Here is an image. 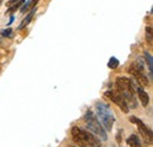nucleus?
I'll list each match as a JSON object with an SVG mask.
<instances>
[{"instance_id": "obj_13", "label": "nucleus", "mask_w": 153, "mask_h": 147, "mask_svg": "<svg viewBox=\"0 0 153 147\" xmlns=\"http://www.w3.org/2000/svg\"><path fill=\"white\" fill-rule=\"evenodd\" d=\"M107 66H108L110 68L114 70V68H117V67L119 66V60H118L115 56H112V58H110V60H108V62H107Z\"/></svg>"}, {"instance_id": "obj_4", "label": "nucleus", "mask_w": 153, "mask_h": 147, "mask_svg": "<svg viewBox=\"0 0 153 147\" xmlns=\"http://www.w3.org/2000/svg\"><path fill=\"white\" fill-rule=\"evenodd\" d=\"M84 119H85L86 127L90 129V132H91V133L96 134L97 137H99V138H100V140H102V141L107 140L106 131H105V128L102 127V125L100 124V121L98 120V118H97L96 115H94L91 111H87V112L85 113Z\"/></svg>"}, {"instance_id": "obj_11", "label": "nucleus", "mask_w": 153, "mask_h": 147, "mask_svg": "<svg viewBox=\"0 0 153 147\" xmlns=\"http://www.w3.org/2000/svg\"><path fill=\"white\" fill-rule=\"evenodd\" d=\"M38 1L39 0H28V1H26V4L21 7V13H25V12H27L30 8L32 10V8H34V6L38 4Z\"/></svg>"}, {"instance_id": "obj_9", "label": "nucleus", "mask_w": 153, "mask_h": 147, "mask_svg": "<svg viewBox=\"0 0 153 147\" xmlns=\"http://www.w3.org/2000/svg\"><path fill=\"white\" fill-rule=\"evenodd\" d=\"M36 11H37V8H32L31 10V12L27 14V17L24 19L22 21H21V24L19 25V30H21V28H24V27H26L30 22H31V20H32V18L34 17V14H36Z\"/></svg>"}, {"instance_id": "obj_15", "label": "nucleus", "mask_w": 153, "mask_h": 147, "mask_svg": "<svg viewBox=\"0 0 153 147\" xmlns=\"http://www.w3.org/2000/svg\"><path fill=\"white\" fill-rule=\"evenodd\" d=\"M1 36L6 38L11 37V36H12V30H11V28H5V30H2V31H1Z\"/></svg>"}, {"instance_id": "obj_19", "label": "nucleus", "mask_w": 153, "mask_h": 147, "mask_svg": "<svg viewBox=\"0 0 153 147\" xmlns=\"http://www.w3.org/2000/svg\"><path fill=\"white\" fill-rule=\"evenodd\" d=\"M67 147H76V146H67Z\"/></svg>"}, {"instance_id": "obj_12", "label": "nucleus", "mask_w": 153, "mask_h": 147, "mask_svg": "<svg viewBox=\"0 0 153 147\" xmlns=\"http://www.w3.org/2000/svg\"><path fill=\"white\" fill-rule=\"evenodd\" d=\"M144 56H145V60H146V62H147V66H149V70H150V78H152V70H153L152 55L150 54L149 52H145V53H144Z\"/></svg>"}, {"instance_id": "obj_7", "label": "nucleus", "mask_w": 153, "mask_h": 147, "mask_svg": "<svg viewBox=\"0 0 153 147\" xmlns=\"http://www.w3.org/2000/svg\"><path fill=\"white\" fill-rule=\"evenodd\" d=\"M128 72H130V73L132 74L134 78H135V80L138 81V85H139L140 87H147V86H149L150 81H149L147 76L143 73V72H139V71L134 70L133 67H130Z\"/></svg>"}, {"instance_id": "obj_5", "label": "nucleus", "mask_w": 153, "mask_h": 147, "mask_svg": "<svg viewBox=\"0 0 153 147\" xmlns=\"http://www.w3.org/2000/svg\"><path fill=\"white\" fill-rule=\"evenodd\" d=\"M105 95H106L108 99H111L115 105H118L124 113H128L130 108H128V106H127L125 99L123 98V95L120 94L119 91H106V92H105Z\"/></svg>"}, {"instance_id": "obj_18", "label": "nucleus", "mask_w": 153, "mask_h": 147, "mask_svg": "<svg viewBox=\"0 0 153 147\" xmlns=\"http://www.w3.org/2000/svg\"><path fill=\"white\" fill-rule=\"evenodd\" d=\"M1 2H2V0H0V5H1Z\"/></svg>"}, {"instance_id": "obj_16", "label": "nucleus", "mask_w": 153, "mask_h": 147, "mask_svg": "<svg viewBox=\"0 0 153 147\" xmlns=\"http://www.w3.org/2000/svg\"><path fill=\"white\" fill-rule=\"evenodd\" d=\"M18 1H19V0H10L7 5H8V6H12L13 4H16V2H18Z\"/></svg>"}, {"instance_id": "obj_17", "label": "nucleus", "mask_w": 153, "mask_h": 147, "mask_svg": "<svg viewBox=\"0 0 153 147\" xmlns=\"http://www.w3.org/2000/svg\"><path fill=\"white\" fill-rule=\"evenodd\" d=\"M13 20H14V17L12 16V17H11V19H10V21H8V24H12V22H13Z\"/></svg>"}, {"instance_id": "obj_2", "label": "nucleus", "mask_w": 153, "mask_h": 147, "mask_svg": "<svg viewBox=\"0 0 153 147\" xmlns=\"http://www.w3.org/2000/svg\"><path fill=\"white\" fill-rule=\"evenodd\" d=\"M115 84L118 86V91L125 99L128 108H135L137 107V101H135V97H134L135 90H134L132 80H130L128 78H125V76H120L115 80Z\"/></svg>"}, {"instance_id": "obj_6", "label": "nucleus", "mask_w": 153, "mask_h": 147, "mask_svg": "<svg viewBox=\"0 0 153 147\" xmlns=\"http://www.w3.org/2000/svg\"><path fill=\"white\" fill-rule=\"evenodd\" d=\"M131 119V121L135 124L137 126H138V128H139V132L141 133V135L144 137V139H145V141H146V144H149V145H151L152 144V131L140 119H138V118H135V117H131L130 118Z\"/></svg>"}, {"instance_id": "obj_14", "label": "nucleus", "mask_w": 153, "mask_h": 147, "mask_svg": "<svg viewBox=\"0 0 153 147\" xmlns=\"http://www.w3.org/2000/svg\"><path fill=\"white\" fill-rule=\"evenodd\" d=\"M24 2H25V0H19L18 2L13 4L12 6H10V8H8V11H7V12H8V13H13L14 11H17V10L19 8V7L22 5V4H24Z\"/></svg>"}, {"instance_id": "obj_3", "label": "nucleus", "mask_w": 153, "mask_h": 147, "mask_svg": "<svg viewBox=\"0 0 153 147\" xmlns=\"http://www.w3.org/2000/svg\"><path fill=\"white\" fill-rule=\"evenodd\" d=\"M96 111L98 115V120L102 125V127L107 131H111L114 124V114L110 106L104 102H97L96 104Z\"/></svg>"}, {"instance_id": "obj_8", "label": "nucleus", "mask_w": 153, "mask_h": 147, "mask_svg": "<svg viewBox=\"0 0 153 147\" xmlns=\"http://www.w3.org/2000/svg\"><path fill=\"white\" fill-rule=\"evenodd\" d=\"M132 82H133V81H132ZM133 86H134L135 92H137V94H138V97H139V99H140V101H141V105H143V106H147L149 102H150L149 94L145 92V91L143 90V87H140L139 85H135V84L133 82Z\"/></svg>"}, {"instance_id": "obj_1", "label": "nucleus", "mask_w": 153, "mask_h": 147, "mask_svg": "<svg viewBox=\"0 0 153 147\" xmlns=\"http://www.w3.org/2000/svg\"><path fill=\"white\" fill-rule=\"evenodd\" d=\"M72 138L79 146L81 147H101L100 139H98L96 135L88 131L74 126L71 129Z\"/></svg>"}, {"instance_id": "obj_10", "label": "nucleus", "mask_w": 153, "mask_h": 147, "mask_svg": "<svg viewBox=\"0 0 153 147\" xmlns=\"http://www.w3.org/2000/svg\"><path fill=\"white\" fill-rule=\"evenodd\" d=\"M127 145L130 147H143L141 146V143L139 140V138L135 135V134H132L128 137L127 139Z\"/></svg>"}]
</instances>
